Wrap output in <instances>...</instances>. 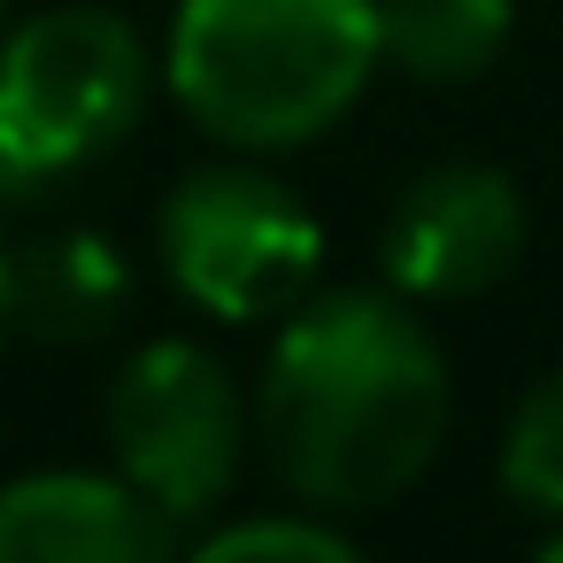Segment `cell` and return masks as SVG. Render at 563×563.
I'll list each match as a JSON object with an SVG mask.
<instances>
[{
    "label": "cell",
    "instance_id": "obj_1",
    "mask_svg": "<svg viewBox=\"0 0 563 563\" xmlns=\"http://www.w3.org/2000/svg\"><path fill=\"white\" fill-rule=\"evenodd\" d=\"M455 417L448 355L417 301L394 286L301 294L255 378V440L301 509H386L401 501Z\"/></svg>",
    "mask_w": 563,
    "mask_h": 563
},
{
    "label": "cell",
    "instance_id": "obj_2",
    "mask_svg": "<svg viewBox=\"0 0 563 563\" xmlns=\"http://www.w3.org/2000/svg\"><path fill=\"white\" fill-rule=\"evenodd\" d=\"M378 78V0H178L163 93L224 155L324 140Z\"/></svg>",
    "mask_w": 563,
    "mask_h": 563
},
{
    "label": "cell",
    "instance_id": "obj_3",
    "mask_svg": "<svg viewBox=\"0 0 563 563\" xmlns=\"http://www.w3.org/2000/svg\"><path fill=\"white\" fill-rule=\"evenodd\" d=\"M163 63L117 9H47L0 32V201H47L147 117Z\"/></svg>",
    "mask_w": 563,
    "mask_h": 563
},
{
    "label": "cell",
    "instance_id": "obj_4",
    "mask_svg": "<svg viewBox=\"0 0 563 563\" xmlns=\"http://www.w3.org/2000/svg\"><path fill=\"white\" fill-rule=\"evenodd\" d=\"M155 263L217 324H278L301 294H317L324 224L301 209L263 155H224L186 170L155 209Z\"/></svg>",
    "mask_w": 563,
    "mask_h": 563
},
{
    "label": "cell",
    "instance_id": "obj_5",
    "mask_svg": "<svg viewBox=\"0 0 563 563\" xmlns=\"http://www.w3.org/2000/svg\"><path fill=\"white\" fill-rule=\"evenodd\" d=\"M101 424H109V471H124L178 525H194L240 486L255 401L217 347L170 332L124 355V371L109 378Z\"/></svg>",
    "mask_w": 563,
    "mask_h": 563
},
{
    "label": "cell",
    "instance_id": "obj_6",
    "mask_svg": "<svg viewBox=\"0 0 563 563\" xmlns=\"http://www.w3.org/2000/svg\"><path fill=\"white\" fill-rule=\"evenodd\" d=\"M525 194L494 163H432L417 170L386 224L378 271L401 301H478L525 263Z\"/></svg>",
    "mask_w": 563,
    "mask_h": 563
},
{
    "label": "cell",
    "instance_id": "obj_7",
    "mask_svg": "<svg viewBox=\"0 0 563 563\" xmlns=\"http://www.w3.org/2000/svg\"><path fill=\"white\" fill-rule=\"evenodd\" d=\"M178 517L124 471H24L0 486V563H178Z\"/></svg>",
    "mask_w": 563,
    "mask_h": 563
},
{
    "label": "cell",
    "instance_id": "obj_8",
    "mask_svg": "<svg viewBox=\"0 0 563 563\" xmlns=\"http://www.w3.org/2000/svg\"><path fill=\"white\" fill-rule=\"evenodd\" d=\"M132 301V263L109 232L63 224L9 247V332L32 340H101Z\"/></svg>",
    "mask_w": 563,
    "mask_h": 563
},
{
    "label": "cell",
    "instance_id": "obj_9",
    "mask_svg": "<svg viewBox=\"0 0 563 563\" xmlns=\"http://www.w3.org/2000/svg\"><path fill=\"white\" fill-rule=\"evenodd\" d=\"M517 0H378V63L409 86H471L501 63Z\"/></svg>",
    "mask_w": 563,
    "mask_h": 563
},
{
    "label": "cell",
    "instance_id": "obj_10",
    "mask_svg": "<svg viewBox=\"0 0 563 563\" xmlns=\"http://www.w3.org/2000/svg\"><path fill=\"white\" fill-rule=\"evenodd\" d=\"M494 478H501V494H509L525 517L563 525V363L540 371V378L517 394V409H509V424H501Z\"/></svg>",
    "mask_w": 563,
    "mask_h": 563
},
{
    "label": "cell",
    "instance_id": "obj_11",
    "mask_svg": "<svg viewBox=\"0 0 563 563\" xmlns=\"http://www.w3.org/2000/svg\"><path fill=\"white\" fill-rule=\"evenodd\" d=\"M178 563H371V555L324 517H232L201 532Z\"/></svg>",
    "mask_w": 563,
    "mask_h": 563
},
{
    "label": "cell",
    "instance_id": "obj_12",
    "mask_svg": "<svg viewBox=\"0 0 563 563\" xmlns=\"http://www.w3.org/2000/svg\"><path fill=\"white\" fill-rule=\"evenodd\" d=\"M0 340H9V247H0Z\"/></svg>",
    "mask_w": 563,
    "mask_h": 563
},
{
    "label": "cell",
    "instance_id": "obj_13",
    "mask_svg": "<svg viewBox=\"0 0 563 563\" xmlns=\"http://www.w3.org/2000/svg\"><path fill=\"white\" fill-rule=\"evenodd\" d=\"M532 563H563V525H555V532L540 540V555H532Z\"/></svg>",
    "mask_w": 563,
    "mask_h": 563
},
{
    "label": "cell",
    "instance_id": "obj_14",
    "mask_svg": "<svg viewBox=\"0 0 563 563\" xmlns=\"http://www.w3.org/2000/svg\"><path fill=\"white\" fill-rule=\"evenodd\" d=\"M9 16H16V0H0V32H9Z\"/></svg>",
    "mask_w": 563,
    "mask_h": 563
}]
</instances>
